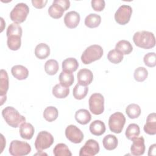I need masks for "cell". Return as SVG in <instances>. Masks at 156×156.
<instances>
[{
	"label": "cell",
	"instance_id": "cell-1",
	"mask_svg": "<svg viewBox=\"0 0 156 156\" xmlns=\"http://www.w3.org/2000/svg\"><path fill=\"white\" fill-rule=\"evenodd\" d=\"M133 41L136 46L146 49L152 48L155 45V38L154 34L146 30L135 33L133 36Z\"/></svg>",
	"mask_w": 156,
	"mask_h": 156
},
{
	"label": "cell",
	"instance_id": "cell-2",
	"mask_svg": "<svg viewBox=\"0 0 156 156\" xmlns=\"http://www.w3.org/2000/svg\"><path fill=\"white\" fill-rule=\"evenodd\" d=\"M2 115L5 121L11 127L16 128L26 122V118L13 107L8 106L2 111Z\"/></svg>",
	"mask_w": 156,
	"mask_h": 156
},
{
	"label": "cell",
	"instance_id": "cell-3",
	"mask_svg": "<svg viewBox=\"0 0 156 156\" xmlns=\"http://www.w3.org/2000/svg\"><path fill=\"white\" fill-rule=\"evenodd\" d=\"M104 53L102 48L98 44H93L83 52L81 55V60L85 65L100 59Z\"/></svg>",
	"mask_w": 156,
	"mask_h": 156
},
{
	"label": "cell",
	"instance_id": "cell-4",
	"mask_svg": "<svg viewBox=\"0 0 156 156\" xmlns=\"http://www.w3.org/2000/svg\"><path fill=\"white\" fill-rule=\"evenodd\" d=\"M29 12L28 5L23 2H20L15 5L10 13V18L15 23H21L24 22Z\"/></svg>",
	"mask_w": 156,
	"mask_h": 156
},
{
	"label": "cell",
	"instance_id": "cell-5",
	"mask_svg": "<svg viewBox=\"0 0 156 156\" xmlns=\"http://www.w3.org/2000/svg\"><path fill=\"white\" fill-rule=\"evenodd\" d=\"M9 151L13 156L26 155L30 152L31 147L27 142L13 140L10 144Z\"/></svg>",
	"mask_w": 156,
	"mask_h": 156
},
{
	"label": "cell",
	"instance_id": "cell-6",
	"mask_svg": "<svg viewBox=\"0 0 156 156\" xmlns=\"http://www.w3.org/2000/svg\"><path fill=\"white\" fill-rule=\"evenodd\" d=\"M53 136L47 131L40 132L35 141V149L38 152L49 148L54 143Z\"/></svg>",
	"mask_w": 156,
	"mask_h": 156
},
{
	"label": "cell",
	"instance_id": "cell-7",
	"mask_svg": "<svg viewBox=\"0 0 156 156\" xmlns=\"http://www.w3.org/2000/svg\"><path fill=\"white\" fill-rule=\"evenodd\" d=\"M89 108L93 114L98 115L102 114L104 111V98L99 93H93L90 97Z\"/></svg>",
	"mask_w": 156,
	"mask_h": 156
},
{
	"label": "cell",
	"instance_id": "cell-8",
	"mask_svg": "<svg viewBox=\"0 0 156 156\" xmlns=\"http://www.w3.org/2000/svg\"><path fill=\"white\" fill-rule=\"evenodd\" d=\"M126 122V118L121 112H115L111 115L108 119V127L110 130L115 133H120Z\"/></svg>",
	"mask_w": 156,
	"mask_h": 156
},
{
	"label": "cell",
	"instance_id": "cell-9",
	"mask_svg": "<svg viewBox=\"0 0 156 156\" xmlns=\"http://www.w3.org/2000/svg\"><path fill=\"white\" fill-rule=\"evenodd\" d=\"M132 13V9L129 5H121L115 13V20L117 23L125 25L130 21Z\"/></svg>",
	"mask_w": 156,
	"mask_h": 156
},
{
	"label": "cell",
	"instance_id": "cell-10",
	"mask_svg": "<svg viewBox=\"0 0 156 156\" xmlns=\"http://www.w3.org/2000/svg\"><path fill=\"white\" fill-rule=\"evenodd\" d=\"M66 138L73 143H80L83 139L82 132L74 125H69L65 129Z\"/></svg>",
	"mask_w": 156,
	"mask_h": 156
},
{
	"label": "cell",
	"instance_id": "cell-11",
	"mask_svg": "<svg viewBox=\"0 0 156 156\" xmlns=\"http://www.w3.org/2000/svg\"><path fill=\"white\" fill-rule=\"evenodd\" d=\"M99 145L98 141L90 139L86 141L83 147L80 149V156H94L99 151Z\"/></svg>",
	"mask_w": 156,
	"mask_h": 156
},
{
	"label": "cell",
	"instance_id": "cell-12",
	"mask_svg": "<svg viewBox=\"0 0 156 156\" xmlns=\"http://www.w3.org/2000/svg\"><path fill=\"white\" fill-rule=\"evenodd\" d=\"M9 76L5 70L1 69L0 77V96H1V105L7 99L6 93L9 89Z\"/></svg>",
	"mask_w": 156,
	"mask_h": 156
},
{
	"label": "cell",
	"instance_id": "cell-13",
	"mask_svg": "<svg viewBox=\"0 0 156 156\" xmlns=\"http://www.w3.org/2000/svg\"><path fill=\"white\" fill-rule=\"evenodd\" d=\"M133 143L130 147V152L133 155H141L144 153V139L143 136L135 137L132 140Z\"/></svg>",
	"mask_w": 156,
	"mask_h": 156
},
{
	"label": "cell",
	"instance_id": "cell-14",
	"mask_svg": "<svg viewBox=\"0 0 156 156\" xmlns=\"http://www.w3.org/2000/svg\"><path fill=\"white\" fill-rule=\"evenodd\" d=\"M80 20V15L76 11L67 12L64 16V23L66 26L69 29L76 27L79 24Z\"/></svg>",
	"mask_w": 156,
	"mask_h": 156
},
{
	"label": "cell",
	"instance_id": "cell-15",
	"mask_svg": "<svg viewBox=\"0 0 156 156\" xmlns=\"http://www.w3.org/2000/svg\"><path fill=\"white\" fill-rule=\"evenodd\" d=\"M77 77L78 83L85 86L90 85L93 79V73L91 70L87 68L80 69L77 74Z\"/></svg>",
	"mask_w": 156,
	"mask_h": 156
},
{
	"label": "cell",
	"instance_id": "cell-16",
	"mask_svg": "<svg viewBox=\"0 0 156 156\" xmlns=\"http://www.w3.org/2000/svg\"><path fill=\"white\" fill-rule=\"evenodd\" d=\"M144 131L151 135L156 134V115L155 113H150L146 119V122L143 127Z\"/></svg>",
	"mask_w": 156,
	"mask_h": 156
},
{
	"label": "cell",
	"instance_id": "cell-17",
	"mask_svg": "<svg viewBox=\"0 0 156 156\" xmlns=\"http://www.w3.org/2000/svg\"><path fill=\"white\" fill-rule=\"evenodd\" d=\"M11 73L15 78L20 80L26 79L29 75L27 68L21 65L13 66L11 69Z\"/></svg>",
	"mask_w": 156,
	"mask_h": 156
},
{
	"label": "cell",
	"instance_id": "cell-18",
	"mask_svg": "<svg viewBox=\"0 0 156 156\" xmlns=\"http://www.w3.org/2000/svg\"><path fill=\"white\" fill-rule=\"evenodd\" d=\"M34 127L30 123L23 122L20 127V134L23 139L30 140L34 136Z\"/></svg>",
	"mask_w": 156,
	"mask_h": 156
},
{
	"label": "cell",
	"instance_id": "cell-19",
	"mask_svg": "<svg viewBox=\"0 0 156 156\" xmlns=\"http://www.w3.org/2000/svg\"><path fill=\"white\" fill-rule=\"evenodd\" d=\"M90 132L96 136L102 135L105 131V126L104 122L101 120H95L90 125Z\"/></svg>",
	"mask_w": 156,
	"mask_h": 156
},
{
	"label": "cell",
	"instance_id": "cell-20",
	"mask_svg": "<svg viewBox=\"0 0 156 156\" xmlns=\"http://www.w3.org/2000/svg\"><path fill=\"white\" fill-rule=\"evenodd\" d=\"M75 119L79 124L85 125L91 121V115L87 110L79 109L75 113Z\"/></svg>",
	"mask_w": 156,
	"mask_h": 156
},
{
	"label": "cell",
	"instance_id": "cell-21",
	"mask_svg": "<svg viewBox=\"0 0 156 156\" xmlns=\"http://www.w3.org/2000/svg\"><path fill=\"white\" fill-rule=\"evenodd\" d=\"M50 54V48L46 43H40L35 49V55L39 59H44Z\"/></svg>",
	"mask_w": 156,
	"mask_h": 156
},
{
	"label": "cell",
	"instance_id": "cell-22",
	"mask_svg": "<svg viewBox=\"0 0 156 156\" xmlns=\"http://www.w3.org/2000/svg\"><path fill=\"white\" fill-rule=\"evenodd\" d=\"M102 144L105 149L112 151L116 148L118 144V141L115 135L109 134L104 136L102 140Z\"/></svg>",
	"mask_w": 156,
	"mask_h": 156
},
{
	"label": "cell",
	"instance_id": "cell-23",
	"mask_svg": "<svg viewBox=\"0 0 156 156\" xmlns=\"http://www.w3.org/2000/svg\"><path fill=\"white\" fill-rule=\"evenodd\" d=\"M62 66L63 71L72 73L77 70L79 66V63L75 58L69 57L63 61Z\"/></svg>",
	"mask_w": 156,
	"mask_h": 156
},
{
	"label": "cell",
	"instance_id": "cell-24",
	"mask_svg": "<svg viewBox=\"0 0 156 156\" xmlns=\"http://www.w3.org/2000/svg\"><path fill=\"white\" fill-rule=\"evenodd\" d=\"M101 22L100 15L96 13H90L85 19V24L89 28H95L99 26Z\"/></svg>",
	"mask_w": 156,
	"mask_h": 156
},
{
	"label": "cell",
	"instance_id": "cell-25",
	"mask_svg": "<svg viewBox=\"0 0 156 156\" xmlns=\"http://www.w3.org/2000/svg\"><path fill=\"white\" fill-rule=\"evenodd\" d=\"M59 81L63 86L69 87L74 81V75L71 72L62 71L59 75Z\"/></svg>",
	"mask_w": 156,
	"mask_h": 156
},
{
	"label": "cell",
	"instance_id": "cell-26",
	"mask_svg": "<svg viewBox=\"0 0 156 156\" xmlns=\"http://www.w3.org/2000/svg\"><path fill=\"white\" fill-rule=\"evenodd\" d=\"M52 94L57 98L63 99L66 98L69 93V87L63 86L60 83L56 84L52 88Z\"/></svg>",
	"mask_w": 156,
	"mask_h": 156
},
{
	"label": "cell",
	"instance_id": "cell-27",
	"mask_svg": "<svg viewBox=\"0 0 156 156\" xmlns=\"http://www.w3.org/2000/svg\"><path fill=\"white\" fill-rule=\"evenodd\" d=\"M64 11L65 10L62 6L54 1L48 9V13L49 16L54 19L60 18L63 16Z\"/></svg>",
	"mask_w": 156,
	"mask_h": 156
},
{
	"label": "cell",
	"instance_id": "cell-28",
	"mask_svg": "<svg viewBox=\"0 0 156 156\" xmlns=\"http://www.w3.org/2000/svg\"><path fill=\"white\" fill-rule=\"evenodd\" d=\"M115 49L121 52L123 55H127L132 51L133 47L129 41L122 40L116 44Z\"/></svg>",
	"mask_w": 156,
	"mask_h": 156
},
{
	"label": "cell",
	"instance_id": "cell-29",
	"mask_svg": "<svg viewBox=\"0 0 156 156\" xmlns=\"http://www.w3.org/2000/svg\"><path fill=\"white\" fill-rule=\"evenodd\" d=\"M88 91V88L87 86L77 83L73 88V94L75 99L81 100L87 96Z\"/></svg>",
	"mask_w": 156,
	"mask_h": 156
},
{
	"label": "cell",
	"instance_id": "cell-30",
	"mask_svg": "<svg viewBox=\"0 0 156 156\" xmlns=\"http://www.w3.org/2000/svg\"><path fill=\"white\" fill-rule=\"evenodd\" d=\"M43 115L47 121L52 122L57 118L58 115V110L53 106L48 107L44 110Z\"/></svg>",
	"mask_w": 156,
	"mask_h": 156
},
{
	"label": "cell",
	"instance_id": "cell-31",
	"mask_svg": "<svg viewBox=\"0 0 156 156\" xmlns=\"http://www.w3.org/2000/svg\"><path fill=\"white\" fill-rule=\"evenodd\" d=\"M140 129L139 126L136 124L132 123L127 126L126 130L125 135L127 139L132 140L133 138L137 137L140 135Z\"/></svg>",
	"mask_w": 156,
	"mask_h": 156
},
{
	"label": "cell",
	"instance_id": "cell-32",
	"mask_svg": "<svg viewBox=\"0 0 156 156\" xmlns=\"http://www.w3.org/2000/svg\"><path fill=\"white\" fill-rule=\"evenodd\" d=\"M59 68L58 63L57 60L54 59H50L46 62L44 64L45 72L51 76L54 75L57 73Z\"/></svg>",
	"mask_w": 156,
	"mask_h": 156
},
{
	"label": "cell",
	"instance_id": "cell-33",
	"mask_svg": "<svg viewBox=\"0 0 156 156\" xmlns=\"http://www.w3.org/2000/svg\"><path fill=\"white\" fill-rule=\"evenodd\" d=\"M55 156H71L72 154L68 146L64 143L57 144L53 149Z\"/></svg>",
	"mask_w": 156,
	"mask_h": 156
},
{
	"label": "cell",
	"instance_id": "cell-34",
	"mask_svg": "<svg viewBox=\"0 0 156 156\" xmlns=\"http://www.w3.org/2000/svg\"><path fill=\"white\" fill-rule=\"evenodd\" d=\"M126 113L130 119L137 118L141 114V108L136 104H130L126 107Z\"/></svg>",
	"mask_w": 156,
	"mask_h": 156
},
{
	"label": "cell",
	"instance_id": "cell-35",
	"mask_svg": "<svg viewBox=\"0 0 156 156\" xmlns=\"http://www.w3.org/2000/svg\"><path fill=\"white\" fill-rule=\"evenodd\" d=\"M7 44L10 49L12 51L18 50L21 45V37L18 35H11L7 37Z\"/></svg>",
	"mask_w": 156,
	"mask_h": 156
},
{
	"label": "cell",
	"instance_id": "cell-36",
	"mask_svg": "<svg viewBox=\"0 0 156 156\" xmlns=\"http://www.w3.org/2000/svg\"><path fill=\"white\" fill-rule=\"evenodd\" d=\"M108 60L114 64L120 63L123 59V54L116 49L110 50L107 54Z\"/></svg>",
	"mask_w": 156,
	"mask_h": 156
},
{
	"label": "cell",
	"instance_id": "cell-37",
	"mask_svg": "<svg viewBox=\"0 0 156 156\" xmlns=\"http://www.w3.org/2000/svg\"><path fill=\"white\" fill-rule=\"evenodd\" d=\"M7 37H9L11 35H18L21 37L22 36V28L21 26L17 23H12L10 24L7 29L6 32Z\"/></svg>",
	"mask_w": 156,
	"mask_h": 156
},
{
	"label": "cell",
	"instance_id": "cell-38",
	"mask_svg": "<svg viewBox=\"0 0 156 156\" xmlns=\"http://www.w3.org/2000/svg\"><path fill=\"white\" fill-rule=\"evenodd\" d=\"M148 76L147 70L144 67H138L137 68L133 74L134 79L137 82H143L146 79Z\"/></svg>",
	"mask_w": 156,
	"mask_h": 156
},
{
	"label": "cell",
	"instance_id": "cell-39",
	"mask_svg": "<svg viewBox=\"0 0 156 156\" xmlns=\"http://www.w3.org/2000/svg\"><path fill=\"white\" fill-rule=\"evenodd\" d=\"M143 61L144 64L148 67H154L156 65L155 53L149 52L146 54L143 58Z\"/></svg>",
	"mask_w": 156,
	"mask_h": 156
},
{
	"label": "cell",
	"instance_id": "cell-40",
	"mask_svg": "<svg viewBox=\"0 0 156 156\" xmlns=\"http://www.w3.org/2000/svg\"><path fill=\"white\" fill-rule=\"evenodd\" d=\"M91 4L93 10L97 12L103 10L105 5V3L104 0H92Z\"/></svg>",
	"mask_w": 156,
	"mask_h": 156
},
{
	"label": "cell",
	"instance_id": "cell-41",
	"mask_svg": "<svg viewBox=\"0 0 156 156\" xmlns=\"http://www.w3.org/2000/svg\"><path fill=\"white\" fill-rule=\"evenodd\" d=\"M48 2L47 0H32V5L37 9H42L45 7L46 3Z\"/></svg>",
	"mask_w": 156,
	"mask_h": 156
},
{
	"label": "cell",
	"instance_id": "cell-42",
	"mask_svg": "<svg viewBox=\"0 0 156 156\" xmlns=\"http://www.w3.org/2000/svg\"><path fill=\"white\" fill-rule=\"evenodd\" d=\"M54 2L62 6L65 10H68L70 6V2L68 0H55Z\"/></svg>",
	"mask_w": 156,
	"mask_h": 156
},
{
	"label": "cell",
	"instance_id": "cell-43",
	"mask_svg": "<svg viewBox=\"0 0 156 156\" xmlns=\"http://www.w3.org/2000/svg\"><path fill=\"white\" fill-rule=\"evenodd\" d=\"M156 144H153L149 147V152H148V155H155L156 154Z\"/></svg>",
	"mask_w": 156,
	"mask_h": 156
}]
</instances>
